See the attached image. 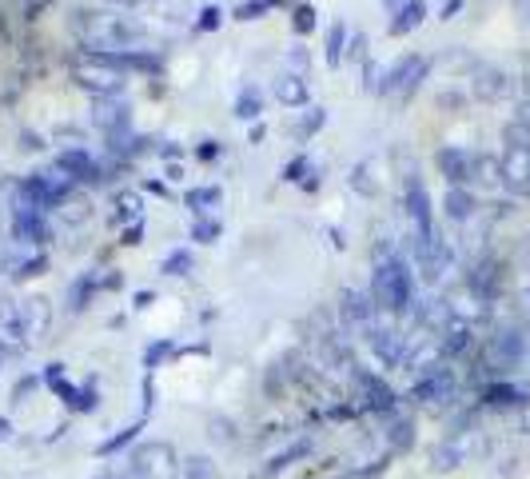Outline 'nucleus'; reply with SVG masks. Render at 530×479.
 <instances>
[{
    "mask_svg": "<svg viewBox=\"0 0 530 479\" xmlns=\"http://www.w3.org/2000/svg\"><path fill=\"white\" fill-rule=\"evenodd\" d=\"M423 16H427V0H403L399 12H395V20H391V36L415 32V28L423 24Z\"/></svg>",
    "mask_w": 530,
    "mask_h": 479,
    "instance_id": "22",
    "label": "nucleus"
},
{
    "mask_svg": "<svg viewBox=\"0 0 530 479\" xmlns=\"http://www.w3.org/2000/svg\"><path fill=\"white\" fill-rule=\"evenodd\" d=\"M427 72H431V60H427V56H403L399 64H391V68L383 72L379 96H391V92H399V96H415Z\"/></svg>",
    "mask_w": 530,
    "mask_h": 479,
    "instance_id": "6",
    "label": "nucleus"
},
{
    "mask_svg": "<svg viewBox=\"0 0 530 479\" xmlns=\"http://www.w3.org/2000/svg\"><path fill=\"white\" fill-rule=\"evenodd\" d=\"M459 8H463V0H447V4H443V20H451Z\"/></svg>",
    "mask_w": 530,
    "mask_h": 479,
    "instance_id": "52",
    "label": "nucleus"
},
{
    "mask_svg": "<svg viewBox=\"0 0 530 479\" xmlns=\"http://www.w3.org/2000/svg\"><path fill=\"white\" fill-rule=\"evenodd\" d=\"M224 200V192L212 184V188H188V196H184V204L192 208V212H208V208H216Z\"/></svg>",
    "mask_w": 530,
    "mask_h": 479,
    "instance_id": "27",
    "label": "nucleus"
},
{
    "mask_svg": "<svg viewBox=\"0 0 530 479\" xmlns=\"http://www.w3.org/2000/svg\"><path fill=\"white\" fill-rule=\"evenodd\" d=\"M367 168H371V164H367V160H363V164H359V168H355V176H351V188H355V192H363V196H375V192H379V188H375V184H371V180H367Z\"/></svg>",
    "mask_w": 530,
    "mask_h": 479,
    "instance_id": "38",
    "label": "nucleus"
},
{
    "mask_svg": "<svg viewBox=\"0 0 530 479\" xmlns=\"http://www.w3.org/2000/svg\"><path fill=\"white\" fill-rule=\"evenodd\" d=\"M12 236L24 244L44 248L52 240V224L44 220V212H12Z\"/></svg>",
    "mask_w": 530,
    "mask_h": 479,
    "instance_id": "16",
    "label": "nucleus"
},
{
    "mask_svg": "<svg viewBox=\"0 0 530 479\" xmlns=\"http://www.w3.org/2000/svg\"><path fill=\"white\" fill-rule=\"evenodd\" d=\"M96 479H116V476H96Z\"/></svg>",
    "mask_w": 530,
    "mask_h": 479,
    "instance_id": "58",
    "label": "nucleus"
},
{
    "mask_svg": "<svg viewBox=\"0 0 530 479\" xmlns=\"http://www.w3.org/2000/svg\"><path fill=\"white\" fill-rule=\"evenodd\" d=\"M96 404H100V396H96V384H88V388H80V392H76V400H72V412H96Z\"/></svg>",
    "mask_w": 530,
    "mask_h": 479,
    "instance_id": "35",
    "label": "nucleus"
},
{
    "mask_svg": "<svg viewBox=\"0 0 530 479\" xmlns=\"http://www.w3.org/2000/svg\"><path fill=\"white\" fill-rule=\"evenodd\" d=\"M475 208H479V200H475L471 188H447V196H443V212H447L451 220H471Z\"/></svg>",
    "mask_w": 530,
    "mask_h": 479,
    "instance_id": "23",
    "label": "nucleus"
},
{
    "mask_svg": "<svg viewBox=\"0 0 530 479\" xmlns=\"http://www.w3.org/2000/svg\"><path fill=\"white\" fill-rule=\"evenodd\" d=\"M80 32L92 52H124L144 40V28L132 16H104V12H92L88 20H80Z\"/></svg>",
    "mask_w": 530,
    "mask_h": 479,
    "instance_id": "3",
    "label": "nucleus"
},
{
    "mask_svg": "<svg viewBox=\"0 0 530 479\" xmlns=\"http://www.w3.org/2000/svg\"><path fill=\"white\" fill-rule=\"evenodd\" d=\"M347 60H367V36H363V32H355V36H351V48H347Z\"/></svg>",
    "mask_w": 530,
    "mask_h": 479,
    "instance_id": "43",
    "label": "nucleus"
},
{
    "mask_svg": "<svg viewBox=\"0 0 530 479\" xmlns=\"http://www.w3.org/2000/svg\"><path fill=\"white\" fill-rule=\"evenodd\" d=\"M307 452H311V444H307V440H295L291 448H283L279 456H271V460H267V468L260 472V479H264V476H275V472H283V468H291V460H303Z\"/></svg>",
    "mask_w": 530,
    "mask_h": 479,
    "instance_id": "24",
    "label": "nucleus"
},
{
    "mask_svg": "<svg viewBox=\"0 0 530 479\" xmlns=\"http://www.w3.org/2000/svg\"><path fill=\"white\" fill-rule=\"evenodd\" d=\"M530 396L523 388H515V384H507V380H495V384H487L483 388V404L487 408H519V404H527Z\"/></svg>",
    "mask_w": 530,
    "mask_h": 479,
    "instance_id": "21",
    "label": "nucleus"
},
{
    "mask_svg": "<svg viewBox=\"0 0 530 479\" xmlns=\"http://www.w3.org/2000/svg\"><path fill=\"white\" fill-rule=\"evenodd\" d=\"M168 352H172V344H168V340H160V344H152V348L144 352V368L152 372V368H156V364H160V360H164Z\"/></svg>",
    "mask_w": 530,
    "mask_h": 479,
    "instance_id": "41",
    "label": "nucleus"
},
{
    "mask_svg": "<svg viewBox=\"0 0 530 479\" xmlns=\"http://www.w3.org/2000/svg\"><path fill=\"white\" fill-rule=\"evenodd\" d=\"M403 204H407V220L415 228V236L431 240L435 236V212H431V196H427V184L411 172L407 176V188H403Z\"/></svg>",
    "mask_w": 530,
    "mask_h": 479,
    "instance_id": "7",
    "label": "nucleus"
},
{
    "mask_svg": "<svg viewBox=\"0 0 530 479\" xmlns=\"http://www.w3.org/2000/svg\"><path fill=\"white\" fill-rule=\"evenodd\" d=\"M387 4H403V0H387Z\"/></svg>",
    "mask_w": 530,
    "mask_h": 479,
    "instance_id": "57",
    "label": "nucleus"
},
{
    "mask_svg": "<svg viewBox=\"0 0 530 479\" xmlns=\"http://www.w3.org/2000/svg\"><path fill=\"white\" fill-rule=\"evenodd\" d=\"M303 176H307V156H295V160L283 168V180H287V184H303Z\"/></svg>",
    "mask_w": 530,
    "mask_h": 479,
    "instance_id": "40",
    "label": "nucleus"
},
{
    "mask_svg": "<svg viewBox=\"0 0 530 479\" xmlns=\"http://www.w3.org/2000/svg\"><path fill=\"white\" fill-rule=\"evenodd\" d=\"M216 152H220V148H216V140H204V144L196 148V156H200V160H216Z\"/></svg>",
    "mask_w": 530,
    "mask_h": 479,
    "instance_id": "48",
    "label": "nucleus"
},
{
    "mask_svg": "<svg viewBox=\"0 0 530 479\" xmlns=\"http://www.w3.org/2000/svg\"><path fill=\"white\" fill-rule=\"evenodd\" d=\"M291 24H295V32H311V28H315V8H311V4H299Z\"/></svg>",
    "mask_w": 530,
    "mask_h": 479,
    "instance_id": "39",
    "label": "nucleus"
},
{
    "mask_svg": "<svg viewBox=\"0 0 530 479\" xmlns=\"http://www.w3.org/2000/svg\"><path fill=\"white\" fill-rule=\"evenodd\" d=\"M220 20H224V12H220L216 4H208V8L200 12V20H196V28H200V32H216V28H220Z\"/></svg>",
    "mask_w": 530,
    "mask_h": 479,
    "instance_id": "37",
    "label": "nucleus"
},
{
    "mask_svg": "<svg viewBox=\"0 0 530 479\" xmlns=\"http://www.w3.org/2000/svg\"><path fill=\"white\" fill-rule=\"evenodd\" d=\"M88 292H96V280H92V276L76 280V284H72V296H68V308H72V312H80V308H84V296H88Z\"/></svg>",
    "mask_w": 530,
    "mask_h": 479,
    "instance_id": "33",
    "label": "nucleus"
},
{
    "mask_svg": "<svg viewBox=\"0 0 530 479\" xmlns=\"http://www.w3.org/2000/svg\"><path fill=\"white\" fill-rule=\"evenodd\" d=\"M527 356H530V340H527V332H519V328H503V332H495V336L483 344V368H487L491 376L515 372Z\"/></svg>",
    "mask_w": 530,
    "mask_h": 479,
    "instance_id": "4",
    "label": "nucleus"
},
{
    "mask_svg": "<svg viewBox=\"0 0 530 479\" xmlns=\"http://www.w3.org/2000/svg\"><path fill=\"white\" fill-rule=\"evenodd\" d=\"M455 388H459L455 372L439 364V368H431V372H423V376L415 380L411 400H419V404H447V400H455Z\"/></svg>",
    "mask_w": 530,
    "mask_h": 479,
    "instance_id": "11",
    "label": "nucleus"
},
{
    "mask_svg": "<svg viewBox=\"0 0 530 479\" xmlns=\"http://www.w3.org/2000/svg\"><path fill=\"white\" fill-rule=\"evenodd\" d=\"M307 80L299 76V72H283L279 80H275V100L279 104H287V108H303L307 104Z\"/></svg>",
    "mask_w": 530,
    "mask_h": 479,
    "instance_id": "20",
    "label": "nucleus"
},
{
    "mask_svg": "<svg viewBox=\"0 0 530 479\" xmlns=\"http://www.w3.org/2000/svg\"><path fill=\"white\" fill-rule=\"evenodd\" d=\"M355 380H359V392H363V400H367L371 412H383V416L395 412V392H391L387 380H379V376H371V372H359Z\"/></svg>",
    "mask_w": 530,
    "mask_h": 479,
    "instance_id": "17",
    "label": "nucleus"
},
{
    "mask_svg": "<svg viewBox=\"0 0 530 479\" xmlns=\"http://www.w3.org/2000/svg\"><path fill=\"white\" fill-rule=\"evenodd\" d=\"M20 320H24V340H28V348L40 344V340L48 336V324H52V308H48V300H44V296L24 300V304H20Z\"/></svg>",
    "mask_w": 530,
    "mask_h": 479,
    "instance_id": "14",
    "label": "nucleus"
},
{
    "mask_svg": "<svg viewBox=\"0 0 530 479\" xmlns=\"http://www.w3.org/2000/svg\"><path fill=\"white\" fill-rule=\"evenodd\" d=\"M515 16H519L523 24H530V0H515Z\"/></svg>",
    "mask_w": 530,
    "mask_h": 479,
    "instance_id": "51",
    "label": "nucleus"
},
{
    "mask_svg": "<svg viewBox=\"0 0 530 479\" xmlns=\"http://www.w3.org/2000/svg\"><path fill=\"white\" fill-rule=\"evenodd\" d=\"M92 128H100L104 136H120L132 124V108L120 96H92V112H88Z\"/></svg>",
    "mask_w": 530,
    "mask_h": 479,
    "instance_id": "9",
    "label": "nucleus"
},
{
    "mask_svg": "<svg viewBox=\"0 0 530 479\" xmlns=\"http://www.w3.org/2000/svg\"><path fill=\"white\" fill-rule=\"evenodd\" d=\"M140 428H144V420H136V424H128L120 436H112V440H104L100 444V456H112V452H120V448H128L136 436H140Z\"/></svg>",
    "mask_w": 530,
    "mask_h": 479,
    "instance_id": "29",
    "label": "nucleus"
},
{
    "mask_svg": "<svg viewBox=\"0 0 530 479\" xmlns=\"http://www.w3.org/2000/svg\"><path fill=\"white\" fill-rule=\"evenodd\" d=\"M523 308L530 312V280H527V288H523Z\"/></svg>",
    "mask_w": 530,
    "mask_h": 479,
    "instance_id": "55",
    "label": "nucleus"
},
{
    "mask_svg": "<svg viewBox=\"0 0 530 479\" xmlns=\"http://www.w3.org/2000/svg\"><path fill=\"white\" fill-rule=\"evenodd\" d=\"M507 92H511V76L507 72H499V68H479L475 72V96L479 100H499Z\"/></svg>",
    "mask_w": 530,
    "mask_h": 479,
    "instance_id": "19",
    "label": "nucleus"
},
{
    "mask_svg": "<svg viewBox=\"0 0 530 479\" xmlns=\"http://www.w3.org/2000/svg\"><path fill=\"white\" fill-rule=\"evenodd\" d=\"M264 4H267V8H271V4H279V0H264Z\"/></svg>",
    "mask_w": 530,
    "mask_h": 479,
    "instance_id": "56",
    "label": "nucleus"
},
{
    "mask_svg": "<svg viewBox=\"0 0 530 479\" xmlns=\"http://www.w3.org/2000/svg\"><path fill=\"white\" fill-rule=\"evenodd\" d=\"M192 272V252L188 248H176L168 260H164V276H188Z\"/></svg>",
    "mask_w": 530,
    "mask_h": 479,
    "instance_id": "30",
    "label": "nucleus"
},
{
    "mask_svg": "<svg viewBox=\"0 0 530 479\" xmlns=\"http://www.w3.org/2000/svg\"><path fill=\"white\" fill-rule=\"evenodd\" d=\"M184 479H220V476H216V468H212L208 456H192V460L184 464Z\"/></svg>",
    "mask_w": 530,
    "mask_h": 479,
    "instance_id": "32",
    "label": "nucleus"
},
{
    "mask_svg": "<svg viewBox=\"0 0 530 479\" xmlns=\"http://www.w3.org/2000/svg\"><path fill=\"white\" fill-rule=\"evenodd\" d=\"M367 340H371V352H375L387 368H399V364H403V356H407V336H403V332H395V328H371Z\"/></svg>",
    "mask_w": 530,
    "mask_h": 479,
    "instance_id": "15",
    "label": "nucleus"
},
{
    "mask_svg": "<svg viewBox=\"0 0 530 479\" xmlns=\"http://www.w3.org/2000/svg\"><path fill=\"white\" fill-rule=\"evenodd\" d=\"M68 72H72V80H76L84 92H92V96H120L124 84H128V72L116 68L112 52L80 48V52L68 60Z\"/></svg>",
    "mask_w": 530,
    "mask_h": 479,
    "instance_id": "2",
    "label": "nucleus"
},
{
    "mask_svg": "<svg viewBox=\"0 0 530 479\" xmlns=\"http://www.w3.org/2000/svg\"><path fill=\"white\" fill-rule=\"evenodd\" d=\"M8 436H12V424H8L4 416H0V440H8Z\"/></svg>",
    "mask_w": 530,
    "mask_h": 479,
    "instance_id": "54",
    "label": "nucleus"
},
{
    "mask_svg": "<svg viewBox=\"0 0 530 479\" xmlns=\"http://www.w3.org/2000/svg\"><path fill=\"white\" fill-rule=\"evenodd\" d=\"M343 56H347V24H343V20H335V24L327 28V64H331V68H339V64H343Z\"/></svg>",
    "mask_w": 530,
    "mask_h": 479,
    "instance_id": "25",
    "label": "nucleus"
},
{
    "mask_svg": "<svg viewBox=\"0 0 530 479\" xmlns=\"http://www.w3.org/2000/svg\"><path fill=\"white\" fill-rule=\"evenodd\" d=\"M327 124V108H307V116H303V124H299V140H307V136H315L319 128Z\"/></svg>",
    "mask_w": 530,
    "mask_h": 479,
    "instance_id": "31",
    "label": "nucleus"
},
{
    "mask_svg": "<svg viewBox=\"0 0 530 479\" xmlns=\"http://www.w3.org/2000/svg\"><path fill=\"white\" fill-rule=\"evenodd\" d=\"M467 344H471V328H467V324H455V328H447V336L439 340L443 356H459Z\"/></svg>",
    "mask_w": 530,
    "mask_h": 479,
    "instance_id": "28",
    "label": "nucleus"
},
{
    "mask_svg": "<svg viewBox=\"0 0 530 479\" xmlns=\"http://www.w3.org/2000/svg\"><path fill=\"white\" fill-rule=\"evenodd\" d=\"M56 168H60L68 180H76V184H100V180H104L100 164H96L84 148H64V152L56 156Z\"/></svg>",
    "mask_w": 530,
    "mask_h": 479,
    "instance_id": "13",
    "label": "nucleus"
},
{
    "mask_svg": "<svg viewBox=\"0 0 530 479\" xmlns=\"http://www.w3.org/2000/svg\"><path fill=\"white\" fill-rule=\"evenodd\" d=\"M116 204H120V220H128V216H136V196H120Z\"/></svg>",
    "mask_w": 530,
    "mask_h": 479,
    "instance_id": "46",
    "label": "nucleus"
},
{
    "mask_svg": "<svg viewBox=\"0 0 530 479\" xmlns=\"http://www.w3.org/2000/svg\"><path fill=\"white\" fill-rule=\"evenodd\" d=\"M507 152L499 156L503 164V184L515 192V196H530V136L507 128Z\"/></svg>",
    "mask_w": 530,
    "mask_h": 479,
    "instance_id": "5",
    "label": "nucleus"
},
{
    "mask_svg": "<svg viewBox=\"0 0 530 479\" xmlns=\"http://www.w3.org/2000/svg\"><path fill=\"white\" fill-rule=\"evenodd\" d=\"M515 132H523V136H530V100L527 104H519V112H515V124H511Z\"/></svg>",
    "mask_w": 530,
    "mask_h": 479,
    "instance_id": "45",
    "label": "nucleus"
},
{
    "mask_svg": "<svg viewBox=\"0 0 530 479\" xmlns=\"http://www.w3.org/2000/svg\"><path fill=\"white\" fill-rule=\"evenodd\" d=\"M264 12H267L264 0H248V4H240V8H236V20H260Z\"/></svg>",
    "mask_w": 530,
    "mask_h": 479,
    "instance_id": "42",
    "label": "nucleus"
},
{
    "mask_svg": "<svg viewBox=\"0 0 530 479\" xmlns=\"http://www.w3.org/2000/svg\"><path fill=\"white\" fill-rule=\"evenodd\" d=\"M44 380H48V388H52L56 380H64V364H48V368H44Z\"/></svg>",
    "mask_w": 530,
    "mask_h": 479,
    "instance_id": "49",
    "label": "nucleus"
},
{
    "mask_svg": "<svg viewBox=\"0 0 530 479\" xmlns=\"http://www.w3.org/2000/svg\"><path fill=\"white\" fill-rule=\"evenodd\" d=\"M140 236H144V224H132V228L124 232V244H140Z\"/></svg>",
    "mask_w": 530,
    "mask_h": 479,
    "instance_id": "50",
    "label": "nucleus"
},
{
    "mask_svg": "<svg viewBox=\"0 0 530 479\" xmlns=\"http://www.w3.org/2000/svg\"><path fill=\"white\" fill-rule=\"evenodd\" d=\"M20 148H24V152H36V148H44V144H40L36 132H24V136H20Z\"/></svg>",
    "mask_w": 530,
    "mask_h": 479,
    "instance_id": "47",
    "label": "nucleus"
},
{
    "mask_svg": "<svg viewBox=\"0 0 530 479\" xmlns=\"http://www.w3.org/2000/svg\"><path fill=\"white\" fill-rule=\"evenodd\" d=\"M339 308H343V320L347 324H359V328H371V320H375V300L371 296H363V292H343L339 296Z\"/></svg>",
    "mask_w": 530,
    "mask_h": 479,
    "instance_id": "18",
    "label": "nucleus"
},
{
    "mask_svg": "<svg viewBox=\"0 0 530 479\" xmlns=\"http://www.w3.org/2000/svg\"><path fill=\"white\" fill-rule=\"evenodd\" d=\"M112 4H120V0H112Z\"/></svg>",
    "mask_w": 530,
    "mask_h": 479,
    "instance_id": "59",
    "label": "nucleus"
},
{
    "mask_svg": "<svg viewBox=\"0 0 530 479\" xmlns=\"http://www.w3.org/2000/svg\"><path fill=\"white\" fill-rule=\"evenodd\" d=\"M391 444H395V448H411V444H415V424H411V420H399V424L391 428Z\"/></svg>",
    "mask_w": 530,
    "mask_h": 479,
    "instance_id": "36",
    "label": "nucleus"
},
{
    "mask_svg": "<svg viewBox=\"0 0 530 479\" xmlns=\"http://www.w3.org/2000/svg\"><path fill=\"white\" fill-rule=\"evenodd\" d=\"M192 240H200V244H212V240H220V220H196V228H192Z\"/></svg>",
    "mask_w": 530,
    "mask_h": 479,
    "instance_id": "34",
    "label": "nucleus"
},
{
    "mask_svg": "<svg viewBox=\"0 0 530 479\" xmlns=\"http://www.w3.org/2000/svg\"><path fill=\"white\" fill-rule=\"evenodd\" d=\"M260 112H264V92L248 84V88L236 96V116H240V120H256Z\"/></svg>",
    "mask_w": 530,
    "mask_h": 479,
    "instance_id": "26",
    "label": "nucleus"
},
{
    "mask_svg": "<svg viewBox=\"0 0 530 479\" xmlns=\"http://www.w3.org/2000/svg\"><path fill=\"white\" fill-rule=\"evenodd\" d=\"M315 188H319V176H315V172H311V176H307V180H303V192H315Z\"/></svg>",
    "mask_w": 530,
    "mask_h": 479,
    "instance_id": "53",
    "label": "nucleus"
},
{
    "mask_svg": "<svg viewBox=\"0 0 530 479\" xmlns=\"http://www.w3.org/2000/svg\"><path fill=\"white\" fill-rule=\"evenodd\" d=\"M411 248H415V264H419L423 280H439V276L447 272V264H451V248H447L439 236H431V240L411 236Z\"/></svg>",
    "mask_w": 530,
    "mask_h": 479,
    "instance_id": "12",
    "label": "nucleus"
},
{
    "mask_svg": "<svg viewBox=\"0 0 530 479\" xmlns=\"http://www.w3.org/2000/svg\"><path fill=\"white\" fill-rule=\"evenodd\" d=\"M371 300H375L379 312H391V316H407L411 312V304H415V280H411V272H407V264L399 256L375 260Z\"/></svg>",
    "mask_w": 530,
    "mask_h": 479,
    "instance_id": "1",
    "label": "nucleus"
},
{
    "mask_svg": "<svg viewBox=\"0 0 530 479\" xmlns=\"http://www.w3.org/2000/svg\"><path fill=\"white\" fill-rule=\"evenodd\" d=\"M44 268H48V260H44V256H32V260H24V264H20V272H16V276H20V280H24V276H40Z\"/></svg>",
    "mask_w": 530,
    "mask_h": 479,
    "instance_id": "44",
    "label": "nucleus"
},
{
    "mask_svg": "<svg viewBox=\"0 0 530 479\" xmlns=\"http://www.w3.org/2000/svg\"><path fill=\"white\" fill-rule=\"evenodd\" d=\"M475 152H467V148H459V144H447V148H439L435 152V168L447 176V184L451 188H467V184H475Z\"/></svg>",
    "mask_w": 530,
    "mask_h": 479,
    "instance_id": "10",
    "label": "nucleus"
},
{
    "mask_svg": "<svg viewBox=\"0 0 530 479\" xmlns=\"http://www.w3.org/2000/svg\"><path fill=\"white\" fill-rule=\"evenodd\" d=\"M132 479H176V452L168 444H144L132 456Z\"/></svg>",
    "mask_w": 530,
    "mask_h": 479,
    "instance_id": "8",
    "label": "nucleus"
}]
</instances>
